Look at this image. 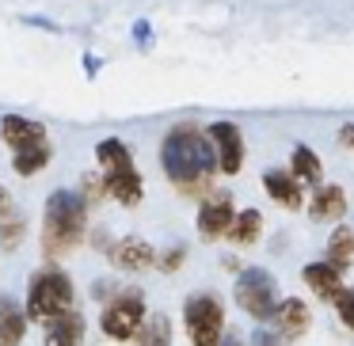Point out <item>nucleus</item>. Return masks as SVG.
I'll return each mask as SVG.
<instances>
[{"label":"nucleus","mask_w":354,"mask_h":346,"mask_svg":"<svg viewBox=\"0 0 354 346\" xmlns=\"http://www.w3.org/2000/svg\"><path fill=\"white\" fill-rule=\"evenodd\" d=\"M160 168L179 194L202 198V194L214 191V175H217L214 141L206 137V130H198L191 122L171 126L160 141Z\"/></svg>","instance_id":"1"},{"label":"nucleus","mask_w":354,"mask_h":346,"mask_svg":"<svg viewBox=\"0 0 354 346\" xmlns=\"http://www.w3.org/2000/svg\"><path fill=\"white\" fill-rule=\"evenodd\" d=\"M88 232V202L80 191H54L42 209V251L50 259L80 247Z\"/></svg>","instance_id":"2"},{"label":"nucleus","mask_w":354,"mask_h":346,"mask_svg":"<svg viewBox=\"0 0 354 346\" xmlns=\"http://www.w3.org/2000/svg\"><path fill=\"white\" fill-rule=\"evenodd\" d=\"M73 300H77V293H73V282L65 270H39V274L31 278V285H27V320H54V316L69 312Z\"/></svg>","instance_id":"3"},{"label":"nucleus","mask_w":354,"mask_h":346,"mask_svg":"<svg viewBox=\"0 0 354 346\" xmlns=\"http://www.w3.org/2000/svg\"><path fill=\"white\" fill-rule=\"evenodd\" d=\"M232 297H236L240 312H248L255 323H263V320H270V312L278 305V282L263 267H248V270H240L236 285H232Z\"/></svg>","instance_id":"4"},{"label":"nucleus","mask_w":354,"mask_h":346,"mask_svg":"<svg viewBox=\"0 0 354 346\" xmlns=\"http://www.w3.org/2000/svg\"><path fill=\"white\" fill-rule=\"evenodd\" d=\"M183 323L194 346H221L225 335V308L214 293H194L183 305Z\"/></svg>","instance_id":"5"},{"label":"nucleus","mask_w":354,"mask_h":346,"mask_svg":"<svg viewBox=\"0 0 354 346\" xmlns=\"http://www.w3.org/2000/svg\"><path fill=\"white\" fill-rule=\"evenodd\" d=\"M141 320H145V300H141L138 289H126V293H115V297L103 305L100 312V331L115 343H126V338L138 335Z\"/></svg>","instance_id":"6"},{"label":"nucleus","mask_w":354,"mask_h":346,"mask_svg":"<svg viewBox=\"0 0 354 346\" xmlns=\"http://www.w3.org/2000/svg\"><path fill=\"white\" fill-rule=\"evenodd\" d=\"M206 137L214 141L217 153V171L221 175H240L244 171V133L236 130V122H214L206 126Z\"/></svg>","instance_id":"7"},{"label":"nucleus","mask_w":354,"mask_h":346,"mask_svg":"<svg viewBox=\"0 0 354 346\" xmlns=\"http://www.w3.org/2000/svg\"><path fill=\"white\" fill-rule=\"evenodd\" d=\"M232 217H236V206H232V194L229 191H209L202 194V209H198V236L202 240H221L225 232H229Z\"/></svg>","instance_id":"8"},{"label":"nucleus","mask_w":354,"mask_h":346,"mask_svg":"<svg viewBox=\"0 0 354 346\" xmlns=\"http://www.w3.org/2000/svg\"><path fill=\"white\" fill-rule=\"evenodd\" d=\"M346 209H351V202H346V191L339 183H316L313 198H308V217H313L316 224H339L346 217Z\"/></svg>","instance_id":"9"},{"label":"nucleus","mask_w":354,"mask_h":346,"mask_svg":"<svg viewBox=\"0 0 354 346\" xmlns=\"http://www.w3.org/2000/svg\"><path fill=\"white\" fill-rule=\"evenodd\" d=\"M270 320H274V331L286 338V343H293V338H301L308 327H313V312H308V305L301 297H286L274 305V312H270Z\"/></svg>","instance_id":"10"},{"label":"nucleus","mask_w":354,"mask_h":346,"mask_svg":"<svg viewBox=\"0 0 354 346\" xmlns=\"http://www.w3.org/2000/svg\"><path fill=\"white\" fill-rule=\"evenodd\" d=\"M107 255H111V262H115L118 270H130V274H141V270H153L156 267L153 244H145L141 236H122Z\"/></svg>","instance_id":"11"},{"label":"nucleus","mask_w":354,"mask_h":346,"mask_svg":"<svg viewBox=\"0 0 354 346\" xmlns=\"http://www.w3.org/2000/svg\"><path fill=\"white\" fill-rule=\"evenodd\" d=\"M263 191H267V198L278 202L282 209H301L305 206V186L293 179V171H282V168L263 171Z\"/></svg>","instance_id":"12"},{"label":"nucleus","mask_w":354,"mask_h":346,"mask_svg":"<svg viewBox=\"0 0 354 346\" xmlns=\"http://www.w3.org/2000/svg\"><path fill=\"white\" fill-rule=\"evenodd\" d=\"M0 141H4L12 153H19V148H31V145H39V141H46V130H42L35 118L4 115L0 118Z\"/></svg>","instance_id":"13"},{"label":"nucleus","mask_w":354,"mask_h":346,"mask_svg":"<svg viewBox=\"0 0 354 346\" xmlns=\"http://www.w3.org/2000/svg\"><path fill=\"white\" fill-rule=\"evenodd\" d=\"M103 179H107V198L122 202V206H138V202L145 198V183H141V175H138L133 164L115 168V171H103Z\"/></svg>","instance_id":"14"},{"label":"nucleus","mask_w":354,"mask_h":346,"mask_svg":"<svg viewBox=\"0 0 354 346\" xmlns=\"http://www.w3.org/2000/svg\"><path fill=\"white\" fill-rule=\"evenodd\" d=\"M301 278H305V285L320 300H335L339 293H343V270H335L328 259H324V262H308V267L301 270Z\"/></svg>","instance_id":"15"},{"label":"nucleus","mask_w":354,"mask_h":346,"mask_svg":"<svg viewBox=\"0 0 354 346\" xmlns=\"http://www.w3.org/2000/svg\"><path fill=\"white\" fill-rule=\"evenodd\" d=\"M42 327H46V346H77L80 335H84V320H80L73 308L62 316H54V320H46Z\"/></svg>","instance_id":"16"},{"label":"nucleus","mask_w":354,"mask_h":346,"mask_svg":"<svg viewBox=\"0 0 354 346\" xmlns=\"http://www.w3.org/2000/svg\"><path fill=\"white\" fill-rule=\"evenodd\" d=\"M27 335V312L12 297H0V346H19Z\"/></svg>","instance_id":"17"},{"label":"nucleus","mask_w":354,"mask_h":346,"mask_svg":"<svg viewBox=\"0 0 354 346\" xmlns=\"http://www.w3.org/2000/svg\"><path fill=\"white\" fill-rule=\"evenodd\" d=\"M290 171H293V179H297L301 186H316V183H324V160L316 156V148H308V145H297V148H293V156H290Z\"/></svg>","instance_id":"18"},{"label":"nucleus","mask_w":354,"mask_h":346,"mask_svg":"<svg viewBox=\"0 0 354 346\" xmlns=\"http://www.w3.org/2000/svg\"><path fill=\"white\" fill-rule=\"evenodd\" d=\"M328 262L335 270H351L354 267V229L339 221L328 236Z\"/></svg>","instance_id":"19"},{"label":"nucleus","mask_w":354,"mask_h":346,"mask_svg":"<svg viewBox=\"0 0 354 346\" xmlns=\"http://www.w3.org/2000/svg\"><path fill=\"white\" fill-rule=\"evenodd\" d=\"M259 232H263V213L248 206V209H240V213L232 217V224H229L225 236H229L236 247H252L255 240H259Z\"/></svg>","instance_id":"20"},{"label":"nucleus","mask_w":354,"mask_h":346,"mask_svg":"<svg viewBox=\"0 0 354 346\" xmlns=\"http://www.w3.org/2000/svg\"><path fill=\"white\" fill-rule=\"evenodd\" d=\"M50 160H54L50 141H39V145H31V148L12 153V168H16V175H39L42 168H50Z\"/></svg>","instance_id":"21"},{"label":"nucleus","mask_w":354,"mask_h":346,"mask_svg":"<svg viewBox=\"0 0 354 346\" xmlns=\"http://www.w3.org/2000/svg\"><path fill=\"white\" fill-rule=\"evenodd\" d=\"M95 160H100V171H115V168L133 164V153H130V145H126V141L103 137L100 145H95Z\"/></svg>","instance_id":"22"},{"label":"nucleus","mask_w":354,"mask_h":346,"mask_svg":"<svg viewBox=\"0 0 354 346\" xmlns=\"http://www.w3.org/2000/svg\"><path fill=\"white\" fill-rule=\"evenodd\" d=\"M138 346H171V323H168V316H160V312L145 316V320H141V327H138Z\"/></svg>","instance_id":"23"},{"label":"nucleus","mask_w":354,"mask_h":346,"mask_svg":"<svg viewBox=\"0 0 354 346\" xmlns=\"http://www.w3.org/2000/svg\"><path fill=\"white\" fill-rule=\"evenodd\" d=\"M24 236H27V224L19 221L16 213H8L0 221V251H16V247L24 244Z\"/></svg>","instance_id":"24"},{"label":"nucleus","mask_w":354,"mask_h":346,"mask_svg":"<svg viewBox=\"0 0 354 346\" xmlns=\"http://www.w3.org/2000/svg\"><path fill=\"white\" fill-rule=\"evenodd\" d=\"M331 305H335V312H339V320L346 323V327L354 331V289H346L343 285V293H339L335 300H331Z\"/></svg>","instance_id":"25"},{"label":"nucleus","mask_w":354,"mask_h":346,"mask_svg":"<svg viewBox=\"0 0 354 346\" xmlns=\"http://www.w3.org/2000/svg\"><path fill=\"white\" fill-rule=\"evenodd\" d=\"M80 194H84L88 206L103 202V198H107V179H103V175H88V179H84V191H80Z\"/></svg>","instance_id":"26"},{"label":"nucleus","mask_w":354,"mask_h":346,"mask_svg":"<svg viewBox=\"0 0 354 346\" xmlns=\"http://www.w3.org/2000/svg\"><path fill=\"white\" fill-rule=\"evenodd\" d=\"M248 343H252V346H290V343H286V338L278 335L274 327H255Z\"/></svg>","instance_id":"27"},{"label":"nucleus","mask_w":354,"mask_h":346,"mask_svg":"<svg viewBox=\"0 0 354 346\" xmlns=\"http://www.w3.org/2000/svg\"><path fill=\"white\" fill-rule=\"evenodd\" d=\"M183 259H187V247H168V255H156V267L171 274V270H179V262H183Z\"/></svg>","instance_id":"28"},{"label":"nucleus","mask_w":354,"mask_h":346,"mask_svg":"<svg viewBox=\"0 0 354 346\" xmlns=\"http://www.w3.org/2000/svg\"><path fill=\"white\" fill-rule=\"evenodd\" d=\"M8 213H12V194L4 191V186H0V221H4Z\"/></svg>","instance_id":"29"},{"label":"nucleus","mask_w":354,"mask_h":346,"mask_svg":"<svg viewBox=\"0 0 354 346\" xmlns=\"http://www.w3.org/2000/svg\"><path fill=\"white\" fill-rule=\"evenodd\" d=\"M84 65H88V77H95V73H100V57L88 54V57H84Z\"/></svg>","instance_id":"30"},{"label":"nucleus","mask_w":354,"mask_h":346,"mask_svg":"<svg viewBox=\"0 0 354 346\" xmlns=\"http://www.w3.org/2000/svg\"><path fill=\"white\" fill-rule=\"evenodd\" d=\"M343 145L354 148V126H343Z\"/></svg>","instance_id":"31"},{"label":"nucleus","mask_w":354,"mask_h":346,"mask_svg":"<svg viewBox=\"0 0 354 346\" xmlns=\"http://www.w3.org/2000/svg\"><path fill=\"white\" fill-rule=\"evenodd\" d=\"M221 346H240V338H232V335L225 338V335H221Z\"/></svg>","instance_id":"32"}]
</instances>
